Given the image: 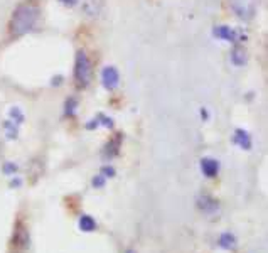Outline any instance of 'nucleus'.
<instances>
[{
    "mask_svg": "<svg viewBox=\"0 0 268 253\" xmlns=\"http://www.w3.org/2000/svg\"><path fill=\"white\" fill-rule=\"evenodd\" d=\"M39 7L34 2H24L16 7L11 22H9V32L12 37H21L31 32L39 21Z\"/></svg>",
    "mask_w": 268,
    "mask_h": 253,
    "instance_id": "obj_1",
    "label": "nucleus"
},
{
    "mask_svg": "<svg viewBox=\"0 0 268 253\" xmlns=\"http://www.w3.org/2000/svg\"><path fill=\"white\" fill-rule=\"evenodd\" d=\"M92 62L90 57L84 51L76 52V59H74V80L78 83L79 88H86L92 81Z\"/></svg>",
    "mask_w": 268,
    "mask_h": 253,
    "instance_id": "obj_2",
    "label": "nucleus"
},
{
    "mask_svg": "<svg viewBox=\"0 0 268 253\" xmlns=\"http://www.w3.org/2000/svg\"><path fill=\"white\" fill-rule=\"evenodd\" d=\"M102 83L108 91H113L120 85V73L115 66H107L102 71Z\"/></svg>",
    "mask_w": 268,
    "mask_h": 253,
    "instance_id": "obj_3",
    "label": "nucleus"
},
{
    "mask_svg": "<svg viewBox=\"0 0 268 253\" xmlns=\"http://www.w3.org/2000/svg\"><path fill=\"white\" fill-rule=\"evenodd\" d=\"M196 203H198V208L203 213H206V215H213V213H216L219 209V203L213 196H209V194H201L196 199Z\"/></svg>",
    "mask_w": 268,
    "mask_h": 253,
    "instance_id": "obj_4",
    "label": "nucleus"
},
{
    "mask_svg": "<svg viewBox=\"0 0 268 253\" xmlns=\"http://www.w3.org/2000/svg\"><path fill=\"white\" fill-rule=\"evenodd\" d=\"M122 140H123L122 134H117L113 139H110V142L105 145V149H103V159L105 160H112L113 157H117V155L120 154Z\"/></svg>",
    "mask_w": 268,
    "mask_h": 253,
    "instance_id": "obj_5",
    "label": "nucleus"
},
{
    "mask_svg": "<svg viewBox=\"0 0 268 253\" xmlns=\"http://www.w3.org/2000/svg\"><path fill=\"white\" fill-rule=\"evenodd\" d=\"M29 243H31V238H29V233L26 228L22 226V223H19L16 226V231H14V238H12V245L19 248V250H26L29 248Z\"/></svg>",
    "mask_w": 268,
    "mask_h": 253,
    "instance_id": "obj_6",
    "label": "nucleus"
},
{
    "mask_svg": "<svg viewBox=\"0 0 268 253\" xmlns=\"http://www.w3.org/2000/svg\"><path fill=\"white\" fill-rule=\"evenodd\" d=\"M213 36L221 39V41H226V42H238V32L234 31V29L228 27V26H216L213 29Z\"/></svg>",
    "mask_w": 268,
    "mask_h": 253,
    "instance_id": "obj_7",
    "label": "nucleus"
},
{
    "mask_svg": "<svg viewBox=\"0 0 268 253\" xmlns=\"http://www.w3.org/2000/svg\"><path fill=\"white\" fill-rule=\"evenodd\" d=\"M199 167H201V171H203V174L206 177H216L218 172H219V162L216 159H211V157L201 159Z\"/></svg>",
    "mask_w": 268,
    "mask_h": 253,
    "instance_id": "obj_8",
    "label": "nucleus"
},
{
    "mask_svg": "<svg viewBox=\"0 0 268 253\" xmlns=\"http://www.w3.org/2000/svg\"><path fill=\"white\" fill-rule=\"evenodd\" d=\"M105 0H83V12L88 17H98L103 11Z\"/></svg>",
    "mask_w": 268,
    "mask_h": 253,
    "instance_id": "obj_9",
    "label": "nucleus"
},
{
    "mask_svg": "<svg viewBox=\"0 0 268 253\" xmlns=\"http://www.w3.org/2000/svg\"><path fill=\"white\" fill-rule=\"evenodd\" d=\"M233 142L236 144L240 149H243V150H250V149H251V145H253V144H251L250 134H248L245 129H236V130H234Z\"/></svg>",
    "mask_w": 268,
    "mask_h": 253,
    "instance_id": "obj_10",
    "label": "nucleus"
},
{
    "mask_svg": "<svg viewBox=\"0 0 268 253\" xmlns=\"http://www.w3.org/2000/svg\"><path fill=\"white\" fill-rule=\"evenodd\" d=\"M248 61V54H246V49L243 46H234L231 49V62L234 66H245Z\"/></svg>",
    "mask_w": 268,
    "mask_h": 253,
    "instance_id": "obj_11",
    "label": "nucleus"
},
{
    "mask_svg": "<svg viewBox=\"0 0 268 253\" xmlns=\"http://www.w3.org/2000/svg\"><path fill=\"white\" fill-rule=\"evenodd\" d=\"M78 225H79V230L81 231H84V233H92L97 230V221H95V218L93 216H90V215H83L79 218V221H78Z\"/></svg>",
    "mask_w": 268,
    "mask_h": 253,
    "instance_id": "obj_12",
    "label": "nucleus"
},
{
    "mask_svg": "<svg viewBox=\"0 0 268 253\" xmlns=\"http://www.w3.org/2000/svg\"><path fill=\"white\" fill-rule=\"evenodd\" d=\"M219 246L224 248V250H234L236 248V236L233 235V233H223L221 236H219Z\"/></svg>",
    "mask_w": 268,
    "mask_h": 253,
    "instance_id": "obj_13",
    "label": "nucleus"
},
{
    "mask_svg": "<svg viewBox=\"0 0 268 253\" xmlns=\"http://www.w3.org/2000/svg\"><path fill=\"white\" fill-rule=\"evenodd\" d=\"M4 130H6V135L9 140H14L19 137V125L14 123L12 120H6L4 121Z\"/></svg>",
    "mask_w": 268,
    "mask_h": 253,
    "instance_id": "obj_14",
    "label": "nucleus"
},
{
    "mask_svg": "<svg viewBox=\"0 0 268 253\" xmlns=\"http://www.w3.org/2000/svg\"><path fill=\"white\" fill-rule=\"evenodd\" d=\"M9 120H12L14 123L21 125V123H24V120H26V116H24L22 110L19 108V106H12V108L9 110Z\"/></svg>",
    "mask_w": 268,
    "mask_h": 253,
    "instance_id": "obj_15",
    "label": "nucleus"
},
{
    "mask_svg": "<svg viewBox=\"0 0 268 253\" xmlns=\"http://www.w3.org/2000/svg\"><path fill=\"white\" fill-rule=\"evenodd\" d=\"M76 108H78V100L74 96H69L64 103V115L66 116H73L76 113Z\"/></svg>",
    "mask_w": 268,
    "mask_h": 253,
    "instance_id": "obj_16",
    "label": "nucleus"
},
{
    "mask_svg": "<svg viewBox=\"0 0 268 253\" xmlns=\"http://www.w3.org/2000/svg\"><path fill=\"white\" fill-rule=\"evenodd\" d=\"M97 118L100 121V126H107V129H112V126H113V120L110 118V116L105 115V113H98Z\"/></svg>",
    "mask_w": 268,
    "mask_h": 253,
    "instance_id": "obj_17",
    "label": "nucleus"
},
{
    "mask_svg": "<svg viewBox=\"0 0 268 253\" xmlns=\"http://www.w3.org/2000/svg\"><path fill=\"white\" fill-rule=\"evenodd\" d=\"M17 164H14V162H6L4 164V167H2V171L4 174H7V176H14V174L17 172Z\"/></svg>",
    "mask_w": 268,
    "mask_h": 253,
    "instance_id": "obj_18",
    "label": "nucleus"
},
{
    "mask_svg": "<svg viewBox=\"0 0 268 253\" xmlns=\"http://www.w3.org/2000/svg\"><path fill=\"white\" fill-rule=\"evenodd\" d=\"M92 186L97 187V189L105 187V177L102 176V174H98V176H95V177L92 179Z\"/></svg>",
    "mask_w": 268,
    "mask_h": 253,
    "instance_id": "obj_19",
    "label": "nucleus"
},
{
    "mask_svg": "<svg viewBox=\"0 0 268 253\" xmlns=\"http://www.w3.org/2000/svg\"><path fill=\"white\" fill-rule=\"evenodd\" d=\"M115 169L112 167V165H103L102 167V176L107 179V177H115Z\"/></svg>",
    "mask_w": 268,
    "mask_h": 253,
    "instance_id": "obj_20",
    "label": "nucleus"
},
{
    "mask_svg": "<svg viewBox=\"0 0 268 253\" xmlns=\"http://www.w3.org/2000/svg\"><path fill=\"white\" fill-rule=\"evenodd\" d=\"M63 6H66V7H74V6H78L79 4V0H59Z\"/></svg>",
    "mask_w": 268,
    "mask_h": 253,
    "instance_id": "obj_21",
    "label": "nucleus"
},
{
    "mask_svg": "<svg viewBox=\"0 0 268 253\" xmlns=\"http://www.w3.org/2000/svg\"><path fill=\"white\" fill-rule=\"evenodd\" d=\"M22 186V179L21 177H14L11 181V187H21Z\"/></svg>",
    "mask_w": 268,
    "mask_h": 253,
    "instance_id": "obj_22",
    "label": "nucleus"
},
{
    "mask_svg": "<svg viewBox=\"0 0 268 253\" xmlns=\"http://www.w3.org/2000/svg\"><path fill=\"white\" fill-rule=\"evenodd\" d=\"M199 113H201V116H203V120H208L209 118V111L206 110V108H201Z\"/></svg>",
    "mask_w": 268,
    "mask_h": 253,
    "instance_id": "obj_23",
    "label": "nucleus"
},
{
    "mask_svg": "<svg viewBox=\"0 0 268 253\" xmlns=\"http://www.w3.org/2000/svg\"><path fill=\"white\" fill-rule=\"evenodd\" d=\"M127 253H135V251H133V250H128Z\"/></svg>",
    "mask_w": 268,
    "mask_h": 253,
    "instance_id": "obj_24",
    "label": "nucleus"
}]
</instances>
